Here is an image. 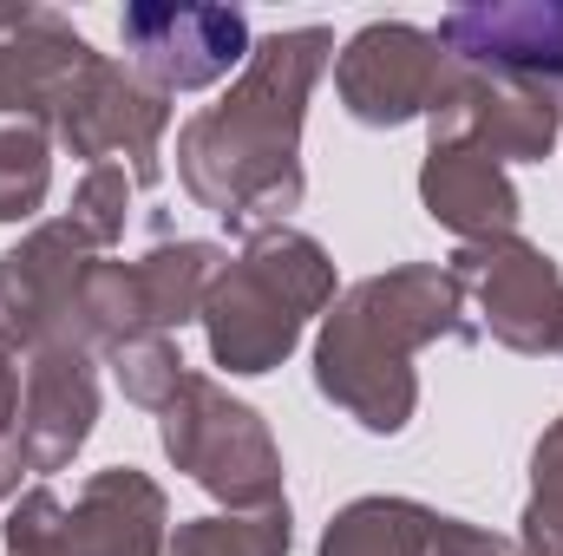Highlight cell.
I'll return each instance as SVG.
<instances>
[{"label":"cell","mask_w":563,"mask_h":556,"mask_svg":"<svg viewBox=\"0 0 563 556\" xmlns=\"http://www.w3.org/2000/svg\"><path fill=\"white\" fill-rule=\"evenodd\" d=\"M86 276H92V243L59 216L33 230L20 249L0 256V347H53L73 341L86 347Z\"/></svg>","instance_id":"obj_7"},{"label":"cell","mask_w":563,"mask_h":556,"mask_svg":"<svg viewBox=\"0 0 563 556\" xmlns=\"http://www.w3.org/2000/svg\"><path fill=\"white\" fill-rule=\"evenodd\" d=\"M106 354H112V374H119V387H125L132 407L164 413L170 393L184 387V360H177L170 334H132V341H119V347H106Z\"/></svg>","instance_id":"obj_19"},{"label":"cell","mask_w":563,"mask_h":556,"mask_svg":"<svg viewBox=\"0 0 563 556\" xmlns=\"http://www.w3.org/2000/svg\"><path fill=\"white\" fill-rule=\"evenodd\" d=\"M7 13H13V7H0V26H7Z\"/></svg>","instance_id":"obj_24"},{"label":"cell","mask_w":563,"mask_h":556,"mask_svg":"<svg viewBox=\"0 0 563 556\" xmlns=\"http://www.w3.org/2000/svg\"><path fill=\"white\" fill-rule=\"evenodd\" d=\"M478 341V321H465V288L452 269L407 263L361 281L334 301L321 347H314V387L367 432H400L420 407L413 347L426 341Z\"/></svg>","instance_id":"obj_2"},{"label":"cell","mask_w":563,"mask_h":556,"mask_svg":"<svg viewBox=\"0 0 563 556\" xmlns=\"http://www.w3.org/2000/svg\"><path fill=\"white\" fill-rule=\"evenodd\" d=\"M445 66H452V59H445L439 33L407 26V20H374V26H361V33L341 46V59H334V92H341V105H347L354 125L394 132V125L432 112Z\"/></svg>","instance_id":"obj_9"},{"label":"cell","mask_w":563,"mask_h":556,"mask_svg":"<svg viewBox=\"0 0 563 556\" xmlns=\"http://www.w3.org/2000/svg\"><path fill=\"white\" fill-rule=\"evenodd\" d=\"M452 281L478 294L492 341L511 354L563 347V269L525 236H485L452 256Z\"/></svg>","instance_id":"obj_10"},{"label":"cell","mask_w":563,"mask_h":556,"mask_svg":"<svg viewBox=\"0 0 563 556\" xmlns=\"http://www.w3.org/2000/svg\"><path fill=\"white\" fill-rule=\"evenodd\" d=\"M432 544V511L413 498H354L328 537L321 556H426Z\"/></svg>","instance_id":"obj_16"},{"label":"cell","mask_w":563,"mask_h":556,"mask_svg":"<svg viewBox=\"0 0 563 556\" xmlns=\"http://www.w3.org/2000/svg\"><path fill=\"white\" fill-rule=\"evenodd\" d=\"M0 445H20V367H13V347H0Z\"/></svg>","instance_id":"obj_23"},{"label":"cell","mask_w":563,"mask_h":556,"mask_svg":"<svg viewBox=\"0 0 563 556\" xmlns=\"http://www.w3.org/2000/svg\"><path fill=\"white\" fill-rule=\"evenodd\" d=\"M7 551L13 556H164V491L132 471L112 465L73 491H26L7 518Z\"/></svg>","instance_id":"obj_4"},{"label":"cell","mask_w":563,"mask_h":556,"mask_svg":"<svg viewBox=\"0 0 563 556\" xmlns=\"http://www.w3.org/2000/svg\"><path fill=\"white\" fill-rule=\"evenodd\" d=\"M445 59L531 86L563 112V0H525V7H452L439 20Z\"/></svg>","instance_id":"obj_12"},{"label":"cell","mask_w":563,"mask_h":556,"mask_svg":"<svg viewBox=\"0 0 563 556\" xmlns=\"http://www.w3.org/2000/svg\"><path fill=\"white\" fill-rule=\"evenodd\" d=\"M426 125H432V144H472L498 164H544L563 112L531 86H511V79H492V73H472L452 59Z\"/></svg>","instance_id":"obj_11"},{"label":"cell","mask_w":563,"mask_h":556,"mask_svg":"<svg viewBox=\"0 0 563 556\" xmlns=\"http://www.w3.org/2000/svg\"><path fill=\"white\" fill-rule=\"evenodd\" d=\"M92 419H99L92 354L73 347V341L33 347V360H26V400H20V452H26V471L73 465V452L92 438Z\"/></svg>","instance_id":"obj_13"},{"label":"cell","mask_w":563,"mask_h":556,"mask_svg":"<svg viewBox=\"0 0 563 556\" xmlns=\"http://www.w3.org/2000/svg\"><path fill=\"white\" fill-rule=\"evenodd\" d=\"M328 301H334V263L314 236H301V230L250 236V249L217 276L210 301H203L217 367L269 374L301 341L308 314H321Z\"/></svg>","instance_id":"obj_3"},{"label":"cell","mask_w":563,"mask_h":556,"mask_svg":"<svg viewBox=\"0 0 563 556\" xmlns=\"http://www.w3.org/2000/svg\"><path fill=\"white\" fill-rule=\"evenodd\" d=\"M164 452L177 471H190L210 498L236 511H269L282 504V452L256 407L230 400L217 380L184 374V387L164 407Z\"/></svg>","instance_id":"obj_5"},{"label":"cell","mask_w":563,"mask_h":556,"mask_svg":"<svg viewBox=\"0 0 563 556\" xmlns=\"http://www.w3.org/2000/svg\"><path fill=\"white\" fill-rule=\"evenodd\" d=\"M334 59L328 26H288L250 46L243 79L184 119L177 132V170L184 190L217 210L236 236L282 230V216L301 203V119L308 92Z\"/></svg>","instance_id":"obj_1"},{"label":"cell","mask_w":563,"mask_h":556,"mask_svg":"<svg viewBox=\"0 0 563 556\" xmlns=\"http://www.w3.org/2000/svg\"><path fill=\"white\" fill-rule=\"evenodd\" d=\"M426 556H518V551H511L505 537L465 524V518H432V544H426Z\"/></svg>","instance_id":"obj_22"},{"label":"cell","mask_w":563,"mask_h":556,"mask_svg":"<svg viewBox=\"0 0 563 556\" xmlns=\"http://www.w3.org/2000/svg\"><path fill=\"white\" fill-rule=\"evenodd\" d=\"M125 53L144 86L170 92H203L230 79V66L250 59V20L236 7H197V0H139L119 13Z\"/></svg>","instance_id":"obj_8"},{"label":"cell","mask_w":563,"mask_h":556,"mask_svg":"<svg viewBox=\"0 0 563 556\" xmlns=\"http://www.w3.org/2000/svg\"><path fill=\"white\" fill-rule=\"evenodd\" d=\"M86 59H92V40L73 33V20H59L53 7H13L0 26V119L53 125Z\"/></svg>","instance_id":"obj_14"},{"label":"cell","mask_w":563,"mask_h":556,"mask_svg":"<svg viewBox=\"0 0 563 556\" xmlns=\"http://www.w3.org/2000/svg\"><path fill=\"white\" fill-rule=\"evenodd\" d=\"M125 203H132V177L119 170V164H92L86 177H79V190H73V230L92 243V249H106V243H119L125 236Z\"/></svg>","instance_id":"obj_21"},{"label":"cell","mask_w":563,"mask_h":556,"mask_svg":"<svg viewBox=\"0 0 563 556\" xmlns=\"http://www.w3.org/2000/svg\"><path fill=\"white\" fill-rule=\"evenodd\" d=\"M525 551L563 556V419L531 452V504H525Z\"/></svg>","instance_id":"obj_20"},{"label":"cell","mask_w":563,"mask_h":556,"mask_svg":"<svg viewBox=\"0 0 563 556\" xmlns=\"http://www.w3.org/2000/svg\"><path fill=\"white\" fill-rule=\"evenodd\" d=\"M164 125H170V99L157 86H144L132 66L92 53L86 73L73 79V92L59 99L53 112V132L66 138L73 157L92 164H119L132 184H157L164 164H157V144H164Z\"/></svg>","instance_id":"obj_6"},{"label":"cell","mask_w":563,"mask_h":556,"mask_svg":"<svg viewBox=\"0 0 563 556\" xmlns=\"http://www.w3.org/2000/svg\"><path fill=\"white\" fill-rule=\"evenodd\" d=\"M53 184V138L33 119H0V223H20L46 203Z\"/></svg>","instance_id":"obj_18"},{"label":"cell","mask_w":563,"mask_h":556,"mask_svg":"<svg viewBox=\"0 0 563 556\" xmlns=\"http://www.w3.org/2000/svg\"><path fill=\"white\" fill-rule=\"evenodd\" d=\"M164 556H288V498L269 504V511H243V518L177 524Z\"/></svg>","instance_id":"obj_17"},{"label":"cell","mask_w":563,"mask_h":556,"mask_svg":"<svg viewBox=\"0 0 563 556\" xmlns=\"http://www.w3.org/2000/svg\"><path fill=\"white\" fill-rule=\"evenodd\" d=\"M420 203L432 223H445L465 243L485 236H518V190L498 157L472 144H432L420 164Z\"/></svg>","instance_id":"obj_15"}]
</instances>
